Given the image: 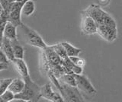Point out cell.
<instances>
[{"label": "cell", "instance_id": "e0dca14e", "mask_svg": "<svg viewBox=\"0 0 122 102\" xmlns=\"http://www.w3.org/2000/svg\"><path fill=\"white\" fill-rule=\"evenodd\" d=\"M8 18H9V13L5 12V11L2 10L1 15H0V47L2 45L4 29H5V24L8 21Z\"/></svg>", "mask_w": 122, "mask_h": 102}, {"label": "cell", "instance_id": "30bf717a", "mask_svg": "<svg viewBox=\"0 0 122 102\" xmlns=\"http://www.w3.org/2000/svg\"><path fill=\"white\" fill-rule=\"evenodd\" d=\"M46 56L48 59L49 63L52 64V65H59L62 63V59L60 56L56 53L55 50L52 48L51 46H48L44 50Z\"/></svg>", "mask_w": 122, "mask_h": 102}, {"label": "cell", "instance_id": "4fadbf2b", "mask_svg": "<svg viewBox=\"0 0 122 102\" xmlns=\"http://www.w3.org/2000/svg\"><path fill=\"white\" fill-rule=\"evenodd\" d=\"M25 85V82L24 79L15 78H13L12 81L11 82L8 89L11 91L12 93H14L15 95V94L20 93L21 91L24 89Z\"/></svg>", "mask_w": 122, "mask_h": 102}, {"label": "cell", "instance_id": "5b68a950", "mask_svg": "<svg viewBox=\"0 0 122 102\" xmlns=\"http://www.w3.org/2000/svg\"><path fill=\"white\" fill-rule=\"evenodd\" d=\"M81 31L83 34L92 35L97 34L98 24L92 18L87 15L85 11L81 12Z\"/></svg>", "mask_w": 122, "mask_h": 102}, {"label": "cell", "instance_id": "cb8c5ba5", "mask_svg": "<svg viewBox=\"0 0 122 102\" xmlns=\"http://www.w3.org/2000/svg\"><path fill=\"white\" fill-rule=\"evenodd\" d=\"M0 63H8V64L10 63V61L9 60V59L7 58L6 55L5 54V53L2 51L1 47H0Z\"/></svg>", "mask_w": 122, "mask_h": 102}, {"label": "cell", "instance_id": "6da1fadb", "mask_svg": "<svg viewBox=\"0 0 122 102\" xmlns=\"http://www.w3.org/2000/svg\"><path fill=\"white\" fill-rule=\"evenodd\" d=\"M25 80V88L20 93L15 95V99L21 100L23 102H37L39 101L41 96V87L32 81L30 75L22 78Z\"/></svg>", "mask_w": 122, "mask_h": 102}, {"label": "cell", "instance_id": "d6986e66", "mask_svg": "<svg viewBox=\"0 0 122 102\" xmlns=\"http://www.w3.org/2000/svg\"><path fill=\"white\" fill-rule=\"evenodd\" d=\"M103 24L106 26H108V27L112 28L114 29H117V23L115 20L106 12H105L104 17H103Z\"/></svg>", "mask_w": 122, "mask_h": 102}, {"label": "cell", "instance_id": "9c48e42d", "mask_svg": "<svg viewBox=\"0 0 122 102\" xmlns=\"http://www.w3.org/2000/svg\"><path fill=\"white\" fill-rule=\"evenodd\" d=\"M11 63H12L14 67L15 68V69L18 73V74L21 76V78H25L30 75L28 66L25 62L24 59L15 58Z\"/></svg>", "mask_w": 122, "mask_h": 102}, {"label": "cell", "instance_id": "ffe728a7", "mask_svg": "<svg viewBox=\"0 0 122 102\" xmlns=\"http://www.w3.org/2000/svg\"><path fill=\"white\" fill-rule=\"evenodd\" d=\"M51 47L53 50H55V52L56 53L60 56V58L62 59H66L67 57H69V56H67L66 50H65V49H64L63 45L61 44V43L56 44L54 45H51Z\"/></svg>", "mask_w": 122, "mask_h": 102}, {"label": "cell", "instance_id": "4316f807", "mask_svg": "<svg viewBox=\"0 0 122 102\" xmlns=\"http://www.w3.org/2000/svg\"><path fill=\"white\" fill-rule=\"evenodd\" d=\"M0 15H1V14H0Z\"/></svg>", "mask_w": 122, "mask_h": 102}, {"label": "cell", "instance_id": "277c9868", "mask_svg": "<svg viewBox=\"0 0 122 102\" xmlns=\"http://www.w3.org/2000/svg\"><path fill=\"white\" fill-rule=\"evenodd\" d=\"M60 81V80H59ZM61 86L60 94L64 99V101L67 102H81L84 101L85 97L78 89L77 87H74L60 81Z\"/></svg>", "mask_w": 122, "mask_h": 102}, {"label": "cell", "instance_id": "3957f363", "mask_svg": "<svg viewBox=\"0 0 122 102\" xmlns=\"http://www.w3.org/2000/svg\"><path fill=\"white\" fill-rule=\"evenodd\" d=\"M76 79V87L82 93L83 97L92 98L97 94V91L94 88L93 85L92 84L89 78L86 75L80 74L76 75L74 74Z\"/></svg>", "mask_w": 122, "mask_h": 102}, {"label": "cell", "instance_id": "d4e9b609", "mask_svg": "<svg viewBox=\"0 0 122 102\" xmlns=\"http://www.w3.org/2000/svg\"><path fill=\"white\" fill-rule=\"evenodd\" d=\"M98 1H99V3H100V5L103 6H106L107 5L109 4L110 0H98Z\"/></svg>", "mask_w": 122, "mask_h": 102}, {"label": "cell", "instance_id": "7a4b0ae2", "mask_svg": "<svg viewBox=\"0 0 122 102\" xmlns=\"http://www.w3.org/2000/svg\"><path fill=\"white\" fill-rule=\"evenodd\" d=\"M20 28L23 32V34L25 37L27 43L29 45L39 48L40 50H44L47 47L43 38L34 29L29 28L28 26H27L25 24H22L20 26Z\"/></svg>", "mask_w": 122, "mask_h": 102}, {"label": "cell", "instance_id": "7402d4cb", "mask_svg": "<svg viewBox=\"0 0 122 102\" xmlns=\"http://www.w3.org/2000/svg\"><path fill=\"white\" fill-rule=\"evenodd\" d=\"M13 78H2L0 79V95L5 92Z\"/></svg>", "mask_w": 122, "mask_h": 102}, {"label": "cell", "instance_id": "52a82bcc", "mask_svg": "<svg viewBox=\"0 0 122 102\" xmlns=\"http://www.w3.org/2000/svg\"><path fill=\"white\" fill-rule=\"evenodd\" d=\"M97 34L108 42H113L117 37V29L110 28L104 24H102L98 25Z\"/></svg>", "mask_w": 122, "mask_h": 102}, {"label": "cell", "instance_id": "ba28073f", "mask_svg": "<svg viewBox=\"0 0 122 102\" xmlns=\"http://www.w3.org/2000/svg\"><path fill=\"white\" fill-rule=\"evenodd\" d=\"M84 11L87 15L93 18L98 25L103 24V17L105 12L99 5L92 4Z\"/></svg>", "mask_w": 122, "mask_h": 102}, {"label": "cell", "instance_id": "8fae6325", "mask_svg": "<svg viewBox=\"0 0 122 102\" xmlns=\"http://www.w3.org/2000/svg\"><path fill=\"white\" fill-rule=\"evenodd\" d=\"M17 26L10 21H7L5 29H4L3 37H5L11 40L18 39L17 37Z\"/></svg>", "mask_w": 122, "mask_h": 102}, {"label": "cell", "instance_id": "9a60e30c", "mask_svg": "<svg viewBox=\"0 0 122 102\" xmlns=\"http://www.w3.org/2000/svg\"><path fill=\"white\" fill-rule=\"evenodd\" d=\"M61 44L63 45L65 50H66L67 56L69 57H71V56H79V54L81 53V49L77 48L74 46H72V44L70 43L66 42V41H63V42H61Z\"/></svg>", "mask_w": 122, "mask_h": 102}, {"label": "cell", "instance_id": "7c38bea8", "mask_svg": "<svg viewBox=\"0 0 122 102\" xmlns=\"http://www.w3.org/2000/svg\"><path fill=\"white\" fill-rule=\"evenodd\" d=\"M0 47H1L2 51L5 53V54L6 55L7 58L9 59V61H12L15 59V56L13 53L12 45H11V40L8 38H5V37H3L2 45Z\"/></svg>", "mask_w": 122, "mask_h": 102}, {"label": "cell", "instance_id": "8992f818", "mask_svg": "<svg viewBox=\"0 0 122 102\" xmlns=\"http://www.w3.org/2000/svg\"><path fill=\"white\" fill-rule=\"evenodd\" d=\"M41 97L53 102H63L64 99L59 92H54L52 88L51 83H46L41 87Z\"/></svg>", "mask_w": 122, "mask_h": 102}, {"label": "cell", "instance_id": "44dd1931", "mask_svg": "<svg viewBox=\"0 0 122 102\" xmlns=\"http://www.w3.org/2000/svg\"><path fill=\"white\" fill-rule=\"evenodd\" d=\"M0 98H1L2 102H10L15 100V94L12 93L9 91V89H7L4 93H2L0 95Z\"/></svg>", "mask_w": 122, "mask_h": 102}, {"label": "cell", "instance_id": "2e32d148", "mask_svg": "<svg viewBox=\"0 0 122 102\" xmlns=\"http://www.w3.org/2000/svg\"><path fill=\"white\" fill-rule=\"evenodd\" d=\"M35 11V4L33 0H28L27 1L21 9V14L25 16H30Z\"/></svg>", "mask_w": 122, "mask_h": 102}, {"label": "cell", "instance_id": "603a6c76", "mask_svg": "<svg viewBox=\"0 0 122 102\" xmlns=\"http://www.w3.org/2000/svg\"><path fill=\"white\" fill-rule=\"evenodd\" d=\"M70 59L72 61V63H75L76 65H77L79 66L84 67V66H85V65H86L85 59L81 58L79 56H71V57H70Z\"/></svg>", "mask_w": 122, "mask_h": 102}, {"label": "cell", "instance_id": "484cf974", "mask_svg": "<svg viewBox=\"0 0 122 102\" xmlns=\"http://www.w3.org/2000/svg\"><path fill=\"white\" fill-rule=\"evenodd\" d=\"M0 102H2V100H1V98H0Z\"/></svg>", "mask_w": 122, "mask_h": 102}, {"label": "cell", "instance_id": "5bb4252c", "mask_svg": "<svg viewBox=\"0 0 122 102\" xmlns=\"http://www.w3.org/2000/svg\"><path fill=\"white\" fill-rule=\"evenodd\" d=\"M11 45H12L13 53L15 58L17 59H24L25 56V50L21 44L18 41V39L11 40Z\"/></svg>", "mask_w": 122, "mask_h": 102}, {"label": "cell", "instance_id": "ac0fdd59", "mask_svg": "<svg viewBox=\"0 0 122 102\" xmlns=\"http://www.w3.org/2000/svg\"><path fill=\"white\" fill-rule=\"evenodd\" d=\"M58 79L60 81L66 83L67 85L76 87V79L74 74H70V73L63 74Z\"/></svg>", "mask_w": 122, "mask_h": 102}]
</instances>
